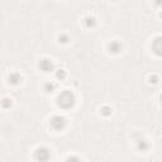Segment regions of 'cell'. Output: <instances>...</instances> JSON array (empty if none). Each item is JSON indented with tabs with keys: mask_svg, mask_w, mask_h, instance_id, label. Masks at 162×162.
Instances as JSON below:
<instances>
[{
	"mask_svg": "<svg viewBox=\"0 0 162 162\" xmlns=\"http://www.w3.org/2000/svg\"><path fill=\"white\" fill-rule=\"evenodd\" d=\"M103 114H104V115H109V114H110V109L106 108V106L103 108Z\"/></svg>",
	"mask_w": 162,
	"mask_h": 162,
	"instance_id": "5bb4252c",
	"label": "cell"
},
{
	"mask_svg": "<svg viewBox=\"0 0 162 162\" xmlns=\"http://www.w3.org/2000/svg\"><path fill=\"white\" fill-rule=\"evenodd\" d=\"M138 147H139V150H147V143H146L144 141H139Z\"/></svg>",
	"mask_w": 162,
	"mask_h": 162,
	"instance_id": "30bf717a",
	"label": "cell"
},
{
	"mask_svg": "<svg viewBox=\"0 0 162 162\" xmlns=\"http://www.w3.org/2000/svg\"><path fill=\"white\" fill-rule=\"evenodd\" d=\"M66 162H80V160L77 157H70V158H67Z\"/></svg>",
	"mask_w": 162,
	"mask_h": 162,
	"instance_id": "4fadbf2b",
	"label": "cell"
},
{
	"mask_svg": "<svg viewBox=\"0 0 162 162\" xmlns=\"http://www.w3.org/2000/svg\"><path fill=\"white\" fill-rule=\"evenodd\" d=\"M53 89H55V85H53V84H47V85H46V90H47V91H52Z\"/></svg>",
	"mask_w": 162,
	"mask_h": 162,
	"instance_id": "7c38bea8",
	"label": "cell"
},
{
	"mask_svg": "<svg viewBox=\"0 0 162 162\" xmlns=\"http://www.w3.org/2000/svg\"><path fill=\"white\" fill-rule=\"evenodd\" d=\"M75 104V95L71 91H63L58 96V105L63 109H69Z\"/></svg>",
	"mask_w": 162,
	"mask_h": 162,
	"instance_id": "6da1fadb",
	"label": "cell"
},
{
	"mask_svg": "<svg viewBox=\"0 0 162 162\" xmlns=\"http://www.w3.org/2000/svg\"><path fill=\"white\" fill-rule=\"evenodd\" d=\"M50 156H51L50 151H48L47 148H44V147L38 148L37 152H36V157H37V160L41 161V162H46V161H48Z\"/></svg>",
	"mask_w": 162,
	"mask_h": 162,
	"instance_id": "7a4b0ae2",
	"label": "cell"
},
{
	"mask_svg": "<svg viewBox=\"0 0 162 162\" xmlns=\"http://www.w3.org/2000/svg\"><path fill=\"white\" fill-rule=\"evenodd\" d=\"M39 67L43 70V71H46V72H50V71H52L53 70V63H52V61H50V60H47V58H44V60H42L41 62H39Z\"/></svg>",
	"mask_w": 162,
	"mask_h": 162,
	"instance_id": "277c9868",
	"label": "cell"
},
{
	"mask_svg": "<svg viewBox=\"0 0 162 162\" xmlns=\"http://www.w3.org/2000/svg\"><path fill=\"white\" fill-rule=\"evenodd\" d=\"M120 48H122V46H120L119 42H111V43H110V51H111V52L118 53V52L120 51Z\"/></svg>",
	"mask_w": 162,
	"mask_h": 162,
	"instance_id": "8992f818",
	"label": "cell"
},
{
	"mask_svg": "<svg viewBox=\"0 0 162 162\" xmlns=\"http://www.w3.org/2000/svg\"><path fill=\"white\" fill-rule=\"evenodd\" d=\"M65 124H66V120H65V118H62V117H60V115H56V117H53L52 118V120H51V125L55 128V129H62L63 127H65Z\"/></svg>",
	"mask_w": 162,
	"mask_h": 162,
	"instance_id": "3957f363",
	"label": "cell"
},
{
	"mask_svg": "<svg viewBox=\"0 0 162 162\" xmlns=\"http://www.w3.org/2000/svg\"><path fill=\"white\" fill-rule=\"evenodd\" d=\"M94 24H95V18H92V17H91V18H90V17L86 18V25H88V27H91V25H94Z\"/></svg>",
	"mask_w": 162,
	"mask_h": 162,
	"instance_id": "ba28073f",
	"label": "cell"
},
{
	"mask_svg": "<svg viewBox=\"0 0 162 162\" xmlns=\"http://www.w3.org/2000/svg\"><path fill=\"white\" fill-rule=\"evenodd\" d=\"M153 50L157 55H161V38H157L153 43Z\"/></svg>",
	"mask_w": 162,
	"mask_h": 162,
	"instance_id": "52a82bcc",
	"label": "cell"
},
{
	"mask_svg": "<svg viewBox=\"0 0 162 162\" xmlns=\"http://www.w3.org/2000/svg\"><path fill=\"white\" fill-rule=\"evenodd\" d=\"M151 83H153V84H156V83H157V77H156V76L151 77Z\"/></svg>",
	"mask_w": 162,
	"mask_h": 162,
	"instance_id": "2e32d148",
	"label": "cell"
},
{
	"mask_svg": "<svg viewBox=\"0 0 162 162\" xmlns=\"http://www.w3.org/2000/svg\"><path fill=\"white\" fill-rule=\"evenodd\" d=\"M60 41L61 42H67V37L66 36H60Z\"/></svg>",
	"mask_w": 162,
	"mask_h": 162,
	"instance_id": "9a60e30c",
	"label": "cell"
},
{
	"mask_svg": "<svg viewBox=\"0 0 162 162\" xmlns=\"http://www.w3.org/2000/svg\"><path fill=\"white\" fill-rule=\"evenodd\" d=\"M2 105H3L4 108H9V106L11 105V100H9V99H4V100L2 101Z\"/></svg>",
	"mask_w": 162,
	"mask_h": 162,
	"instance_id": "9c48e42d",
	"label": "cell"
},
{
	"mask_svg": "<svg viewBox=\"0 0 162 162\" xmlns=\"http://www.w3.org/2000/svg\"><path fill=\"white\" fill-rule=\"evenodd\" d=\"M19 81H20V76H19L18 72H13V74H10V76H9V83H10V84L17 85Z\"/></svg>",
	"mask_w": 162,
	"mask_h": 162,
	"instance_id": "5b68a950",
	"label": "cell"
},
{
	"mask_svg": "<svg viewBox=\"0 0 162 162\" xmlns=\"http://www.w3.org/2000/svg\"><path fill=\"white\" fill-rule=\"evenodd\" d=\"M56 76H57V79H63L65 77V71L63 70H58L57 74H56Z\"/></svg>",
	"mask_w": 162,
	"mask_h": 162,
	"instance_id": "8fae6325",
	"label": "cell"
}]
</instances>
